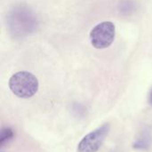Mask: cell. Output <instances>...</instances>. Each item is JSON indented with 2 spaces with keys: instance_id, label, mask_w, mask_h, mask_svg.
Segmentation results:
<instances>
[{
  "instance_id": "cell-1",
  "label": "cell",
  "mask_w": 152,
  "mask_h": 152,
  "mask_svg": "<svg viewBox=\"0 0 152 152\" xmlns=\"http://www.w3.org/2000/svg\"><path fill=\"white\" fill-rule=\"evenodd\" d=\"M37 78L28 71H20L12 75L9 80V87L19 98L28 99L34 96L38 90Z\"/></svg>"
},
{
  "instance_id": "cell-2",
  "label": "cell",
  "mask_w": 152,
  "mask_h": 152,
  "mask_svg": "<svg viewBox=\"0 0 152 152\" xmlns=\"http://www.w3.org/2000/svg\"><path fill=\"white\" fill-rule=\"evenodd\" d=\"M110 126L105 123L95 130L90 132L79 142L77 145V152H97L104 142L109 134Z\"/></svg>"
},
{
  "instance_id": "cell-3",
  "label": "cell",
  "mask_w": 152,
  "mask_h": 152,
  "mask_svg": "<svg viewBox=\"0 0 152 152\" xmlns=\"http://www.w3.org/2000/svg\"><path fill=\"white\" fill-rule=\"evenodd\" d=\"M115 25L110 21H103L91 30V43L97 49L107 48L112 44L115 38Z\"/></svg>"
},
{
  "instance_id": "cell-4",
  "label": "cell",
  "mask_w": 152,
  "mask_h": 152,
  "mask_svg": "<svg viewBox=\"0 0 152 152\" xmlns=\"http://www.w3.org/2000/svg\"><path fill=\"white\" fill-rule=\"evenodd\" d=\"M14 136L13 130L11 127H4L0 133V146L3 147L4 144L11 141Z\"/></svg>"
},
{
  "instance_id": "cell-5",
  "label": "cell",
  "mask_w": 152,
  "mask_h": 152,
  "mask_svg": "<svg viewBox=\"0 0 152 152\" xmlns=\"http://www.w3.org/2000/svg\"><path fill=\"white\" fill-rule=\"evenodd\" d=\"M151 137L147 134L144 135L142 138L138 139V141L134 144V149H141V150H144L150 147L151 145Z\"/></svg>"
},
{
  "instance_id": "cell-6",
  "label": "cell",
  "mask_w": 152,
  "mask_h": 152,
  "mask_svg": "<svg viewBox=\"0 0 152 152\" xmlns=\"http://www.w3.org/2000/svg\"><path fill=\"white\" fill-rule=\"evenodd\" d=\"M149 102H150V103L152 105V89L151 91V93H150V96H149Z\"/></svg>"
}]
</instances>
